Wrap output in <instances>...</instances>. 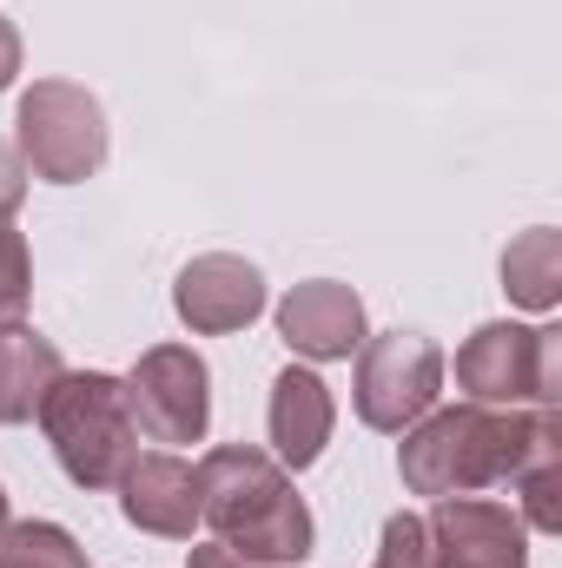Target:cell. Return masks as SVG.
Returning a JSON list of instances; mask_svg holds the SVG:
<instances>
[{"label":"cell","instance_id":"obj_1","mask_svg":"<svg viewBox=\"0 0 562 568\" xmlns=\"http://www.w3.org/2000/svg\"><path fill=\"white\" fill-rule=\"evenodd\" d=\"M562 443L556 410H490V404H456L430 410L398 443V476L411 496H476V489H510L523 463Z\"/></svg>","mask_w":562,"mask_h":568},{"label":"cell","instance_id":"obj_2","mask_svg":"<svg viewBox=\"0 0 562 568\" xmlns=\"http://www.w3.org/2000/svg\"><path fill=\"white\" fill-rule=\"evenodd\" d=\"M199 523L219 536V549L265 568L304 562L318 542L311 509L291 489V469L252 443H219L199 456Z\"/></svg>","mask_w":562,"mask_h":568},{"label":"cell","instance_id":"obj_3","mask_svg":"<svg viewBox=\"0 0 562 568\" xmlns=\"http://www.w3.org/2000/svg\"><path fill=\"white\" fill-rule=\"evenodd\" d=\"M40 429L53 463L67 469V483L80 489H113L127 476V463L140 456V429L127 410V384L107 371H67L47 404H40Z\"/></svg>","mask_w":562,"mask_h":568},{"label":"cell","instance_id":"obj_4","mask_svg":"<svg viewBox=\"0 0 562 568\" xmlns=\"http://www.w3.org/2000/svg\"><path fill=\"white\" fill-rule=\"evenodd\" d=\"M456 390L490 410H556L562 331L550 324H483L456 351Z\"/></svg>","mask_w":562,"mask_h":568},{"label":"cell","instance_id":"obj_5","mask_svg":"<svg viewBox=\"0 0 562 568\" xmlns=\"http://www.w3.org/2000/svg\"><path fill=\"white\" fill-rule=\"evenodd\" d=\"M20 159L47 185H80L107 165V106L73 80H33L20 93Z\"/></svg>","mask_w":562,"mask_h":568},{"label":"cell","instance_id":"obj_6","mask_svg":"<svg viewBox=\"0 0 562 568\" xmlns=\"http://www.w3.org/2000/svg\"><path fill=\"white\" fill-rule=\"evenodd\" d=\"M443 351L423 337V331H384V337H364L358 344V384H351V404L358 417L384 436H404V429L436 410L443 397Z\"/></svg>","mask_w":562,"mask_h":568},{"label":"cell","instance_id":"obj_7","mask_svg":"<svg viewBox=\"0 0 562 568\" xmlns=\"http://www.w3.org/2000/svg\"><path fill=\"white\" fill-rule=\"evenodd\" d=\"M120 384L145 443H199L212 424V371L192 344H152Z\"/></svg>","mask_w":562,"mask_h":568},{"label":"cell","instance_id":"obj_8","mask_svg":"<svg viewBox=\"0 0 562 568\" xmlns=\"http://www.w3.org/2000/svg\"><path fill=\"white\" fill-rule=\"evenodd\" d=\"M436 568H530V529L510 503L490 496H436L423 516Z\"/></svg>","mask_w":562,"mask_h":568},{"label":"cell","instance_id":"obj_9","mask_svg":"<svg viewBox=\"0 0 562 568\" xmlns=\"http://www.w3.org/2000/svg\"><path fill=\"white\" fill-rule=\"evenodd\" d=\"M172 311L199 337H232L265 311V272L239 252H205L172 284Z\"/></svg>","mask_w":562,"mask_h":568},{"label":"cell","instance_id":"obj_10","mask_svg":"<svg viewBox=\"0 0 562 568\" xmlns=\"http://www.w3.org/2000/svg\"><path fill=\"white\" fill-rule=\"evenodd\" d=\"M279 337L311 357V364H338V357H358L364 344V297L338 278H304L279 297Z\"/></svg>","mask_w":562,"mask_h":568},{"label":"cell","instance_id":"obj_11","mask_svg":"<svg viewBox=\"0 0 562 568\" xmlns=\"http://www.w3.org/2000/svg\"><path fill=\"white\" fill-rule=\"evenodd\" d=\"M113 489H120V516L133 529L165 536V542H192V529H199V469L192 463H179L172 449H152V456L127 463V476Z\"/></svg>","mask_w":562,"mask_h":568},{"label":"cell","instance_id":"obj_12","mask_svg":"<svg viewBox=\"0 0 562 568\" xmlns=\"http://www.w3.org/2000/svg\"><path fill=\"white\" fill-rule=\"evenodd\" d=\"M265 424H272V449H279L284 469H311V463L324 456L331 429H338V404H331L324 377L304 371V364L279 371V377H272V410H265Z\"/></svg>","mask_w":562,"mask_h":568},{"label":"cell","instance_id":"obj_13","mask_svg":"<svg viewBox=\"0 0 562 568\" xmlns=\"http://www.w3.org/2000/svg\"><path fill=\"white\" fill-rule=\"evenodd\" d=\"M60 377L67 364L53 337H40L33 324H0V424H33Z\"/></svg>","mask_w":562,"mask_h":568},{"label":"cell","instance_id":"obj_14","mask_svg":"<svg viewBox=\"0 0 562 568\" xmlns=\"http://www.w3.org/2000/svg\"><path fill=\"white\" fill-rule=\"evenodd\" d=\"M503 291H510L523 311H556V297H562L556 225H530L523 239H510V252H503Z\"/></svg>","mask_w":562,"mask_h":568},{"label":"cell","instance_id":"obj_15","mask_svg":"<svg viewBox=\"0 0 562 568\" xmlns=\"http://www.w3.org/2000/svg\"><path fill=\"white\" fill-rule=\"evenodd\" d=\"M516 489V516H523V529H536V536H556L562 529V443H543L530 463H523V476L510 483Z\"/></svg>","mask_w":562,"mask_h":568},{"label":"cell","instance_id":"obj_16","mask_svg":"<svg viewBox=\"0 0 562 568\" xmlns=\"http://www.w3.org/2000/svg\"><path fill=\"white\" fill-rule=\"evenodd\" d=\"M0 568H93L60 523H13L0 536Z\"/></svg>","mask_w":562,"mask_h":568},{"label":"cell","instance_id":"obj_17","mask_svg":"<svg viewBox=\"0 0 562 568\" xmlns=\"http://www.w3.org/2000/svg\"><path fill=\"white\" fill-rule=\"evenodd\" d=\"M27 291H33L27 239L0 219V324H20V317H27Z\"/></svg>","mask_w":562,"mask_h":568},{"label":"cell","instance_id":"obj_18","mask_svg":"<svg viewBox=\"0 0 562 568\" xmlns=\"http://www.w3.org/2000/svg\"><path fill=\"white\" fill-rule=\"evenodd\" d=\"M371 568H436L430 562V529H423V516L398 509V516L384 523V536H378V562Z\"/></svg>","mask_w":562,"mask_h":568},{"label":"cell","instance_id":"obj_19","mask_svg":"<svg viewBox=\"0 0 562 568\" xmlns=\"http://www.w3.org/2000/svg\"><path fill=\"white\" fill-rule=\"evenodd\" d=\"M20 199H27V159H20V145L0 140V219H13Z\"/></svg>","mask_w":562,"mask_h":568},{"label":"cell","instance_id":"obj_20","mask_svg":"<svg viewBox=\"0 0 562 568\" xmlns=\"http://www.w3.org/2000/svg\"><path fill=\"white\" fill-rule=\"evenodd\" d=\"M13 73H20V33H13V20L0 13V93L13 87Z\"/></svg>","mask_w":562,"mask_h":568},{"label":"cell","instance_id":"obj_21","mask_svg":"<svg viewBox=\"0 0 562 568\" xmlns=\"http://www.w3.org/2000/svg\"><path fill=\"white\" fill-rule=\"evenodd\" d=\"M185 568H265V562H245V556H232V549H219V542H212V549H192Z\"/></svg>","mask_w":562,"mask_h":568},{"label":"cell","instance_id":"obj_22","mask_svg":"<svg viewBox=\"0 0 562 568\" xmlns=\"http://www.w3.org/2000/svg\"><path fill=\"white\" fill-rule=\"evenodd\" d=\"M7 529H13V516H7V496H0V536H7Z\"/></svg>","mask_w":562,"mask_h":568}]
</instances>
